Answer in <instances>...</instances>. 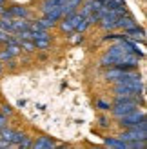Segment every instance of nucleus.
Wrapping results in <instances>:
<instances>
[{
	"mask_svg": "<svg viewBox=\"0 0 147 149\" xmlns=\"http://www.w3.org/2000/svg\"><path fill=\"white\" fill-rule=\"evenodd\" d=\"M136 107H138V98H123V96H116L114 107L111 106L113 115H114L116 118H120V116H123V115L131 113V111H135Z\"/></svg>",
	"mask_w": 147,
	"mask_h": 149,
	"instance_id": "nucleus-1",
	"label": "nucleus"
},
{
	"mask_svg": "<svg viewBox=\"0 0 147 149\" xmlns=\"http://www.w3.org/2000/svg\"><path fill=\"white\" fill-rule=\"evenodd\" d=\"M123 142H135V140H147V122L135 125V127H129L126 133H122L118 136Z\"/></svg>",
	"mask_w": 147,
	"mask_h": 149,
	"instance_id": "nucleus-2",
	"label": "nucleus"
},
{
	"mask_svg": "<svg viewBox=\"0 0 147 149\" xmlns=\"http://www.w3.org/2000/svg\"><path fill=\"white\" fill-rule=\"evenodd\" d=\"M144 122H145V111L138 109V107L135 111H131V113L120 116V125H122V127H127V129L135 127V125H140Z\"/></svg>",
	"mask_w": 147,
	"mask_h": 149,
	"instance_id": "nucleus-3",
	"label": "nucleus"
},
{
	"mask_svg": "<svg viewBox=\"0 0 147 149\" xmlns=\"http://www.w3.org/2000/svg\"><path fill=\"white\" fill-rule=\"evenodd\" d=\"M64 18H67L69 22H71V26H73V29L75 31H78V33H84L85 29H87V22H85V17H82L78 11H75V13H71L69 17H64Z\"/></svg>",
	"mask_w": 147,
	"mask_h": 149,
	"instance_id": "nucleus-4",
	"label": "nucleus"
},
{
	"mask_svg": "<svg viewBox=\"0 0 147 149\" xmlns=\"http://www.w3.org/2000/svg\"><path fill=\"white\" fill-rule=\"evenodd\" d=\"M116 15L113 13V11H107L104 17H100V26H102V29H105V31H109V29H114L116 27Z\"/></svg>",
	"mask_w": 147,
	"mask_h": 149,
	"instance_id": "nucleus-5",
	"label": "nucleus"
},
{
	"mask_svg": "<svg viewBox=\"0 0 147 149\" xmlns=\"http://www.w3.org/2000/svg\"><path fill=\"white\" fill-rule=\"evenodd\" d=\"M82 4V0H65V2L60 6V11H62V17H69L71 13H75L78 9V6Z\"/></svg>",
	"mask_w": 147,
	"mask_h": 149,
	"instance_id": "nucleus-6",
	"label": "nucleus"
},
{
	"mask_svg": "<svg viewBox=\"0 0 147 149\" xmlns=\"http://www.w3.org/2000/svg\"><path fill=\"white\" fill-rule=\"evenodd\" d=\"M136 26V20L131 17V15H123V17H118L116 18V27L123 29V31H127V29L135 27Z\"/></svg>",
	"mask_w": 147,
	"mask_h": 149,
	"instance_id": "nucleus-7",
	"label": "nucleus"
},
{
	"mask_svg": "<svg viewBox=\"0 0 147 149\" xmlns=\"http://www.w3.org/2000/svg\"><path fill=\"white\" fill-rule=\"evenodd\" d=\"M126 38L133 40V42H136V40L144 42L145 40V31H144V29H140L138 26H135V27H131V29H127V31H126Z\"/></svg>",
	"mask_w": 147,
	"mask_h": 149,
	"instance_id": "nucleus-8",
	"label": "nucleus"
},
{
	"mask_svg": "<svg viewBox=\"0 0 147 149\" xmlns=\"http://www.w3.org/2000/svg\"><path fill=\"white\" fill-rule=\"evenodd\" d=\"M31 147H35V149H53V147H55V142H53L49 136H38V138L33 142Z\"/></svg>",
	"mask_w": 147,
	"mask_h": 149,
	"instance_id": "nucleus-9",
	"label": "nucleus"
},
{
	"mask_svg": "<svg viewBox=\"0 0 147 149\" xmlns=\"http://www.w3.org/2000/svg\"><path fill=\"white\" fill-rule=\"evenodd\" d=\"M7 13H9L13 18L15 17H18V18H27L29 17V11L26 9L24 6H11L9 9H7Z\"/></svg>",
	"mask_w": 147,
	"mask_h": 149,
	"instance_id": "nucleus-10",
	"label": "nucleus"
},
{
	"mask_svg": "<svg viewBox=\"0 0 147 149\" xmlns=\"http://www.w3.org/2000/svg\"><path fill=\"white\" fill-rule=\"evenodd\" d=\"M29 29V22L26 18H13V33H20V31H27Z\"/></svg>",
	"mask_w": 147,
	"mask_h": 149,
	"instance_id": "nucleus-11",
	"label": "nucleus"
},
{
	"mask_svg": "<svg viewBox=\"0 0 147 149\" xmlns=\"http://www.w3.org/2000/svg\"><path fill=\"white\" fill-rule=\"evenodd\" d=\"M123 71H126V69L118 68V65H111V68H109V71H105V78H107L109 82H114L118 77H122Z\"/></svg>",
	"mask_w": 147,
	"mask_h": 149,
	"instance_id": "nucleus-12",
	"label": "nucleus"
},
{
	"mask_svg": "<svg viewBox=\"0 0 147 149\" xmlns=\"http://www.w3.org/2000/svg\"><path fill=\"white\" fill-rule=\"evenodd\" d=\"M102 6H104L105 9H109V11H113V9H118V7H123L126 2H123V0H104Z\"/></svg>",
	"mask_w": 147,
	"mask_h": 149,
	"instance_id": "nucleus-13",
	"label": "nucleus"
},
{
	"mask_svg": "<svg viewBox=\"0 0 147 149\" xmlns=\"http://www.w3.org/2000/svg\"><path fill=\"white\" fill-rule=\"evenodd\" d=\"M105 146L116 147V149H127V142H123V140H120V138H107Z\"/></svg>",
	"mask_w": 147,
	"mask_h": 149,
	"instance_id": "nucleus-14",
	"label": "nucleus"
},
{
	"mask_svg": "<svg viewBox=\"0 0 147 149\" xmlns=\"http://www.w3.org/2000/svg\"><path fill=\"white\" fill-rule=\"evenodd\" d=\"M18 46H20V49H24L26 53H33V51L36 49L33 40H20V38H18Z\"/></svg>",
	"mask_w": 147,
	"mask_h": 149,
	"instance_id": "nucleus-15",
	"label": "nucleus"
},
{
	"mask_svg": "<svg viewBox=\"0 0 147 149\" xmlns=\"http://www.w3.org/2000/svg\"><path fill=\"white\" fill-rule=\"evenodd\" d=\"M46 18H49V20H53V22H56V20H60L62 18V11H60V6H56L55 9H51L49 13H46L44 15Z\"/></svg>",
	"mask_w": 147,
	"mask_h": 149,
	"instance_id": "nucleus-16",
	"label": "nucleus"
},
{
	"mask_svg": "<svg viewBox=\"0 0 147 149\" xmlns=\"http://www.w3.org/2000/svg\"><path fill=\"white\" fill-rule=\"evenodd\" d=\"M35 38H44V40H51V36L47 35L46 29H33L31 31V40Z\"/></svg>",
	"mask_w": 147,
	"mask_h": 149,
	"instance_id": "nucleus-17",
	"label": "nucleus"
},
{
	"mask_svg": "<svg viewBox=\"0 0 147 149\" xmlns=\"http://www.w3.org/2000/svg\"><path fill=\"white\" fill-rule=\"evenodd\" d=\"M56 6H60L56 0H44V2H42V13L46 15V13H49L51 9H55Z\"/></svg>",
	"mask_w": 147,
	"mask_h": 149,
	"instance_id": "nucleus-18",
	"label": "nucleus"
},
{
	"mask_svg": "<svg viewBox=\"0 0 147 149\" xmlns=\"http://www.w3.org/2000/svg\"><path fill=\"white\" fill-rule=\"evenodd\" d=\"M13 129H7L6 127V125H4V127L2 129H0V138H2V140H6V142H9L11 144V140H13Z\"/></svg>",
	"mask_w": 147,
	"mask_h": 149,
	"instance_id": "nucleus-19",
	"label": "nucleus"
},
{
	"mask_svg": "<svg viewBox=\"0 0 147 149\" xmlns=\"http://www.w3.org/2000/svg\"><path fill=\"white\" fill-rule=\"evenodd\" d=\"M26 136V133H22V131H15L13 133V140H11V146H18L22 140H24Z\"/></svg>",
	"mask_w": 147,
	"mask_h": 149,
	"instance_id": "nucleus-20",
	"label": "nucleus"
},
{
	"mask_svg": "<svg viewBox=\"0 0 147 149\" xmlns=\"http://www.w3.org/2000/svg\"><path fill=\"white\" fill-rule=\"evenodd\" d=\"M35 47L36 49H47L49 47V40H44V38H35Z\"/></svg>",
	"mask_w": 147,
	"mask_h": 149,
	"instance_id": "nucleus-21",
	"label": "nucleus"
},
{
	"mask_svg": "<svg viewBox=\"0 0 147 149\" xmlns=\"http://www.w3.org/2000/svg\"><path fill=\"white\" fill-rule=\"evenodd\" d=\"M60 29H62V31H65V33L75 31V29H73V26H71V22H69L67 18H64V20L60 22Z\"/></svg>",
	"mask_w": 147,
	"mask_h": 149,
	"instance_id": "nucleus-22",
	"label": "nucleus"
},
{
	"mask_svg": "<svg viewBox=\"0 0 147 149\" xmlns=\"http://www.w3.org/2000/svg\"><path fill=\"white\" fill-rule=\"evenodd\" d=\"M33 146V142H31V136H24V140H22V142L18 144V147H22V149H27V147H31Z\"/></svg>",
	"mask_w": 147,
	"mask_h": 149,
	"instance_id": "nucleus-23",
	"label": "nucleus"
},
{
	"mask_svg": "<svg viewBox=\"0 0 147 149\" xmlns=\"http://www.w3.org/2000/svg\"><path fill=\"white\" fill-rule=\"evenodd\" d=\"M98 107H100L102 111H107V109H111V104L105 102V100H98Z\"/></svg>",
	"mask_w": 147,
	"mask_h": 149,
	"instance_id": "nucleus-24",
	"label": "nucleus"
},
{
	"mask_svg": "<svg viewBox=\"0 0 147 149\" xmlns=\"http://www.w3.org/2000/svg\"><path fill=\"white\" fill-rule=\"evenodd\" d=\"M9 36L11 35H7V31H4V29L0 27V42H7V40H9Z\"/></svg>",
	"mask_w": 147,
	"mask_h": 149,
	"instance_id": "nucleus-25",
	"label": "nucleus"
},
{
	"mask_svg": "<svg viewBox=\"0 0 147 149\" xmlns=\"http://www.w3.org/2000/svg\"><path fill=\"white\" fill-rule=\"evenodd\" d=\"M11 113H13V107L7 106V104H4L2 106V115H11Z\"/></svg>",
	"mask_w": 147,
	"mask_h": 149,
	"instance_id": "nucleus-26",
	"label": "nucleus"
},
{
	"mask_svg": "<svg viewBox=\"0 0 147 149\" xmlns=\"http://www.w3.org/2000/svg\"><path fill=\"white\" fill-rule=\"evenodd\" d=\"M6 124H7V120H6V115H2V113H0V129H2Z\"/></svg>",
	"mask_w": 147,
	"mask_h": 149,
	"instance_id": "nucleus-27",
	"label": "nucleus"
},
{
	"mask_svg": "<svg viewBox=\"0 0 147 149\" xmlns=\"http://www.w3.org/2000/svg\"><path fill=\"white\" fill-rule=\"evenodd\" d=\"M0 147H4V149H6V147H11V144H9V142H6V140H0Z\"/></svg>",
	"mask_w": 147,
	"mask_h": 149,
	"instance_id": "nucleus-28",
	"label": "nucleus"
},
{
	"mask_svg": "<svg viewBox=\"0 0 147 149\" xmlns=\"http://www.w3.org/2000/svg\"><path fill=\"white\" fill-rule=\"evenodd\" d=\"M100 125H102V127H107V120H105V118H104V116H102V118H100Z\"/></svg>",
	"mask_w": 147,
	"mask_h": 149,
	"instance_id": "nucleus-29",
	"label": "nucleus"
},
{
	"mask_svg": "<svg viewBox=\"0 0 147 149\" xmlns=\"http://www.w3.org/2000/svg\"><path fill=\"white\" fill-rule=\"evenodd\" d=\"M4 2H6V0H0V4H4Z\"/></svg>",
	"mask_w": 147,
	"mask_h": 149,
	"instance_id": "nucleus-30",
	"label": "nucleus"
},
{
	"mask_svg": "<svg viewBox=\"0 0 147 149\" xmlns=\"http://www.w3.org/2000/svg\"><path fill=\"white\" fill-rule=\"evenodd\" d=\"M0 71H2V64H0Z\"/></svg>",
	"mask_w": 147,
	"mask_h": 149,
	"instance_id": "nucleus-31",
	"label": "nucleus"
},
{
	"mask_svg": "<svg viewBox=\"0 0 147 149\" xmlns=\"http://www.w3.org/2000/svg\"><path fill=\"white\" fill-rule=\"evenodd\" d=\"M100 2H104V0H100Z\"/></svg>",
	"mask_w": 147,
	"mask_h": 149,
	"instance_id": "nucleus-32",
	"label": "nucleus"
}]
</instances>
